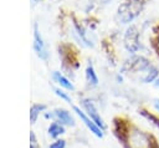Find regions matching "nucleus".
Returning <instances> with one entry per match:
<instances>
[{"label": "nucleus", "instance_id": "7ed1b4c3", "mask_svg": "<svg viewBox=\"0 0 159 148\" xmlns=\"http://www.w3.org/2000/svg\"><path fill=\"white\" fill-rule=\"evenodd\" d=\"M73 111L76 112V114L82 119V122L86 124V127H87V128H88L96 137H98V138H103V131H102V129H101V128H99V127H98V126H97V124H96V123H94V122H93V121H92V119H91V118H89V117H88V116H87L80 107L73 106Z\"/></svg>", "mask_w": 159, "mask_h": 148}, {"label": "nucleus", "instance_id": "2eb2a0df", "mask_svg": "<svg viewBox=\"0 0 159 148\" xmlns=\"http://www.w3.org/2000/svg\"><path fill=\"white\" fill-rule=\"evenodd\" d=\"M48 148H66V141L65 139H56L55 142H52Z\"/></svg>", "mask_w": 159, "mask_h": 148}, {"label": "nucleus", "instance_id": "ddd939ff", "mask_svg": "<svg viewBox=\"0 0 159 148\" xmlns=\"http://www.w3.org/2000/svg\"><path fill=\"white\" fill-rule=\"evenodd\" d=\"M139 113H140L142 116H144L145 118H148L153 124H155V126L159 128V118H158L157 116H154V114L149 113V112H148V111H145V109H140V111H139Z\"/></svg>", "mask_w": 159, "mask_h": 148}, {"label": "nucleus", "instance_id": "f257e3e1", "mask_svg": "<svg viewBox=\"0 0 159 148\" xmlns=\"http://www.w3.org/2000/svg\"><path fill=\"white\" fill-rule=\"evenodd\" d=\"M140 1L137 0H132V1H127L124 4H122L118 7V19L122 22H129L132 21L139 12V10L142 9Z\"/></svg>", "mask_w": 159, "mask_h": 148}, {"label": "nucleus", "instance_id": "20e7f679", "mask_svg": "<svg viewBox=\"0 0 159 148\" xmlns=\"http://www.w3.org/2000/svg\"><path fill=\"white\" fill-rule=\"evenodd\" d=\"M46 117H51V118H55L56 122H60L61 124L63 126H70V127H73L75 126V119L73 117L71 116V113L65 109V108H56L51 114H46Z\"/></svg>", "mask_w": 159, "mask_h": 148}, {"label": "nucleus", "instance_id": "f03ea898", "mask_svg": "<svg viewBox=\"0 0 159 148\" xmlns=\"http://www.w3.org/2000/svg\"><path fill=\"white\" fill-rule=\"evenodd\" d=\"M82 106H83V108L86 109V112H87V116L103 131V129H106V123L103 122V119L101 118V116H99V113H98V111H97V108H96V106L93 104V102L91 101V99H88V98H83L82 99Z\"/></svg>", "mask_w": 159, "mask_h": 148}, {"label": "nucleus", "instance_id": "9d476101", "mask_svg": "<svg viewBox=\"0 0 159 148\" xmlns=\"http://www.w3.org/2000/svg\"><path fill=\"white\" fill-rule=\"evenodd\" d=\"M48 136L52 137V138H57L58 136L63 134L65 133V127L63 124H61L60 122H52L50 126H48Z\"/></svg>", "mask_w": 159, "mask_h": 148}, {"label": "nucleus", "instance_id": "39448f33", "mask_svg": "<svg viewBox=\"0 0 159 148\" xmlns=\"http://www.w3.org/2000/svg\"><path fill=\"white\" fill-rule=\"evenodd\" d=\"M138 31H137V27L135 26H130L127 32H125V36H124V45L127 47L128 51L130 52H134L139 49V42H138Z\"/></svg>", "mask_w": 159, "mask_h": 148}, {"label": "nucleus", "instance_id": "423d86ee", "mask_svg": "<svg viewBox=\"0 0 159 148\" xmlns=\"http://www.w3.org/2000/svg\"><path fill=\"white\" fill-rule=\"evenodd\" d=\"M34 50L36 52V55L41 58V60H47L48 58V52L47 49L45 46V42L37 30V26L35 25V31H34Z\"/></svg>", "mask_w": 159, "mask_h": 148}, {"label": "nucleus", "instance_id": "f3484780", "mask_svg": "<svg viewBox=\"0 0 159 148\" xmlns=\"http://www.w3.org/2000/svg\"><path fill=\"white\" fill-rule=\"evenodd\" d=\"M153 106H154V108H155L157 111H159V98H155V99L153 101Z\"/></svg>", "mask_w": 159, "mask_h": 148}, {"label": "nucleus", "instance_id": "dca6fc26", "mask_svg": "<svg viewBox=\"0 0 159 148\" xmlns=\"http://www.w3.org/2000/svg\"><path fill=\"white\" fill-rule=\"evenodd\" d=\"M30 148H40L39 143H37V138L32 131L30 132Z\"/></svg>", "mask_w": 159, "mask_h": 148}, {"label": "nucleus", "instance_id": "0eeeda50", "mask_svg": "<svg viewBox=\"0 0 159 148\" xmlns=\"http://www.w3.org/2000/svg\"><path fill=\"white\" fill-rule=\"evenodd\" d=\"M61 53L63 56V62L65 63H70L71 66H75V67L78 66V62H77V52H76V50H73L72 46L63 45L62 47H60V55Z\"/></svg>", "mask_w": 159, "mask_h": 148}, {"label": "nucleus", "instance_id": "6ab92c4d", "mask_svg": "<svg viewBox=\"0 0 159 148\" xmlns=\"http://www.w3.org/2000/svg\"><path fill=\"white\" fill-rule=\"evenodd\" d=\"M31 1H34V2H37V1H40V0H31Z\"/></svg>", "mask_w": 159, "mask_h": 148}, {"label": "nucleus", "instance_id": "f8f14e48", "mask_svg": "<svg viewBox=\"0 0 159 148\" xmlns=\"http://www.w3.org/2000/svg\"><path fill=\"white\" fill-rule=\"evenodd\" d=\"M86 78H87V82L92 86H96L98 85V77L94 72V68L91 63L87 65V68H86Z\"/></svg>", "mask_w": 159, "mask_h": 148}, {"label": "nucleus", "instance_id": "6e6552de", "mask_svg": "<svg viewBox=\"0 0 159 148\" xmlns=\"http://www.w3.org/2000/svg\"><path fill=\"white\" fill-rule=\"evenodd\" d=\"M52 77H53V80L62 87V88H65V90H68V91H73L75 90V86L72 85V82H70L61 72H57V71H55L53 72V75H52Z\"/></svg>", "mask_w": 159, "mask_h": 148}, {"label": "nucleus", "instance_id": "a211bd4d", "mask_svg": "<svg viewBox=\"0 0 159 148\" xmlns=\"http://www.w3.org/2000/svg\"><path fill=\"white\" fill-rule=\"evenodd\" d=\"M154 85H155V87H158V88H159V77L155 80V83H154Z\"/></svg>", "mask_w": 159, "mask_h": 148}, {"label": "nucleus", "instance_id": "9b49d317", "mask_svg": "<svg viewBox=\"0 0 159 148\" xmlns=\"http://www.w3.org/2000/svg\"><path fill=\"white\" fill-rule=\"evenodd\" d=\"M46 109V106L45 104H41V103H34L30 108V121L31 123H35L37 121V117L39 114Z\"/></svg>", "mask_w": 159, "mask_h": 148}, {"label": "nucleus", "instance_id": "4468645a", "mask_svg": "<svg viewBox=\"0 0 159 148\" xmlns=\"http://www.w3.org/2000/svg\"><path fill=\"white\" fill-rule=\"evenodd\" d=\"M53 91H55V93H56L61 99H63V101H66V102L71 103V98H70V96H68L65 91H62L61 88H57V87H55V88H53Z\"/></svg>", "mask_w": 159, "mask_h": 148}, {"label": "nucleus", "instance_id": "1a4fd4ad", "mask_svg": "<svg viewBox=\"0 0 159 148\" xmlns=\"http://www.w3.org/2000/svg\"><path fill=\"white\" fill-rule=\"evenodd\" d=\"M145 75L142 77V81L144 82V83H150V82H153L154 80H157L158 78V70L154 67V66H148L144 71H143Z\"/></svg>", "mask_w": 159, "mask_h": 148}]
</instances>
